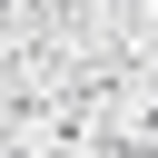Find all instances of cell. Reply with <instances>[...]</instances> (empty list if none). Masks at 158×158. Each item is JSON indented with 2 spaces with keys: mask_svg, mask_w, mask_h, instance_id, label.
I'll return each instance as SVG.
<instances>
[{
  "mask_svg": "<svg viewBox=\"0 0 158 158\" xmlns=\"http://www.w3.org/2000/svg\"><path fill=\"white\" fill-rule=\"evenodd\" d=\"M148 158H158V148H148Z\"/></svg>",
  "mask_w": 158,
  "mask_h": 158,
  "instance_id": "1",
  "label": "cell"
}]
</instances>
